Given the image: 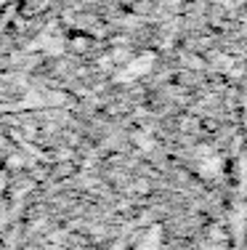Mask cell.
Wrapping results in <instances>:
<instances>
[{"label":"cell","mask_w":247,"mask_h":250,"mask_svg":"<svg viewBox=\"0 0 247 250\" xmlns=\"http://www.w3.org/2000/svg\"><path fill=\"white\" fill-rule=\"evenodd\" d=\"M152 64H154V53H149V51L141 53V56L128 62V69L117 75V80H133V77H138V75H146L152 69Z\"/></svg>","instance_id":"6da1fadb"},{"label":"cell","mask_w":247,"mask_h":250,"mask_svg":"<svg viewBox=\"0 0 247 250\" xmlns=\"http://www.w3.org/2000/svg\"><path fill=\"white\" fill-rule=\"evenodd\" d=\"M136 139H138V144H141V149H144V152H149V149H152V146H154V144H152V139H146V136H144V133H138V136H136Z\"/></svg>","instance_id":"8992f818"},{"label":"cell","mask_w":247,"mask_h":250,"mask_svg":"<svg viewBox=\"0 0 247 250\" xmlns=\"http://www.w3.org/2000/svg\"><path fill=\"white\" fill-rule=\"evenodd\" d=\"M8 165H21V157H8Z\"/></svg>","instance_id":"52a82bcc"},{"label":"cell","mask_w":247,"mask_h":250,"mask_svg":"<svg viewBox=\"0 0 247 250\" xmlns=\"http://www.w3.org/2000/svg\"><path fill=\"white\" fill-rule=\"evenodd\" d=\"M157 245H160V226H157V229H152V234L146 237L144 245H141L138 250H154Z\"/></svg>","instance_id":"277c9868"},{"label":"cell","mask_w":247,"mask_h":250,"mask_svg":"<svg viewBox=\"0 0 247 250\" xmlns=\"http://www.w3.org/2000/svg\"><path fill=\"white\" fill-rule=\"evenodd\" d=\"M51 3L54 0H21L19 11H21V16H38V14H45L51 8Z\"/></svg>","instance_id":"7a4b0ae2"},{"label":"cell","mask_w":247,"mask_h":250,"mask_svg":"<svg viewBox=\"0 0 247 250\" xmlns=\"http://www.w3.org/2000/svg\"><path fill=\"white\" fill-rule=\"evenodd\" d=\"M72 48H75V51H85V48H88V38H85V35L72 38Z\"/></svg>","instance_id":"5b68a950"},{"label":"cell","mask_w":247,"mask_h":250,"mask_svg":"<svg viewBox=\"0 0 247 250\" xmlns=\"http://www.w3.org/2000/svg\"><path fill=\"white\" fill-rule=\"evenodd\" d=\"M199 173H202L205 178L218 176V173H221V157H210V160H205V163L199 165Z\"/></svg>","instance_id":"3957f363"}]
</instances>
